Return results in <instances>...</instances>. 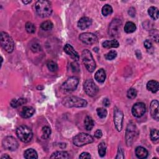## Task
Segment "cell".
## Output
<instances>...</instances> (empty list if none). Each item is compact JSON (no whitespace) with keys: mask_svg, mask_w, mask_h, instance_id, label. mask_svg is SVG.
I'll return each mask as SVG.
<instances>
[{"mask_svg":"<svg viewBox=\"0 0 159 159\" xmlns=\"http://www.w3.org/2000/svg\"><path fill=\"white\" fill-rule=\"evenodd\" d=\"M62 104L67 108H83L87 106V101L77 96H67L63 99Z\"/></svg>","mask_w":159,"mask_h":159,"instance_id":"6da1fadb","label":"cell"},{"mask_svg":"<svg viewBox=\"0 0 159 159\" xmlns=\"http://www.w3.org/2000/svg\"><path fill=\"white\" fill-rule=\"evenodd\" d=\"M35 9L37 14L42 17H48L52 13V4L48 1L37 2L35 5Z\"/></svg>","mask_w":159,"mask_h":159,"instance_id":"7a4b0ae2","label":"cell"},{"mask_svg":"<svg viewBox=\"0 0 159 159\" xmlns=\"http://www.w3.org/2000/svg\"><path fill=\"white\" fill-rule=\"evenodd\" d=\"M139 135V131L135 124L132 122L129 123L126 132V141L127 146H130L136 140Z\"/></svg>","mask_w":159,"mask_h":159,"instance_id":"3957f363","label":"cell"},{"mask_svg":"<svg viewBox=\"0 0 159 159\" xmlns=\"http://www.w3.org/2000/svg\"><path fill=\"white\" fill-rule=\"evenodd\" d=\"M16 135L17 138L23 142H30L33 137L31 129L26 126H20L16 129Z\"/></svg>","mask_w":159,"mask_h":159,"instance_id":"277c9868","label":"cell"},{"mask_svg":"<svg viewBox=\"0 0 159 159\" xmlns=\"http://www.w3.org/2000/svg\"><path fill=\"white\" fill-rule=\"evenodd\" d=\"M82 57L83 62L88 71L90 72H94L95 69L96 68V63L90 51L88 49H85L82 52Z\"/></svg>","mask_w":159,"mask_h":159,"instance_id":"5b68a950","label":"cell"},{"mask_svg":"<svg viewBox=\"0 0 159 159\" xmlns=\"http://www.w3.org/2000/svg\"><path fill=\"white\" fill-rule=\"evenodd\" d=\"M94 141L93 138L90 134L86 133H80L74 137L73 142L77 147H82L87 144L92 143Z\"/></svg>","mask_w":159,"mask_h":159,"instance_id":"8992f818","label":"cell"},{"mask_svg":"<svg viewBox=\"0 0 159 159\" xmlns=\"http://www.w3.org/2000/svg\"><path fill=\"white\" fill-rule=\"evenodd\" d=\"M1 37L2 47L8 53H11L14 48V43L12 37L6 33L2 32Z\"/></svg>","mask_w":159,"mask_h":159,"instance_id":"52a82bcc","label":"cell"},{"mask_svg":"<svg viewBox=\"0 0 159 159\" xmlns=\"http://www.w3.org/2000/svg\"><path fill=\"white\" fill-rule=\"evenodd\" d=\"M78 83L79 79L76 76H72L62 84L61 88L65 91H72L76 89Z\"/></svg>","mask_w":159,"mask_h":159,"instance_id":"ba28073f","label":"cell"},{"mask_svg":"<svg viewBox=\"0 0 159 159\" xmlns=\"http://www.w3.org/2000/svg\"><path fill=\"white\" fill-rule=\"evenodd\" d=\"M83 88L85 93L89 96L91 97L96 96L99 91V88L98 86L91 79L87 80L85 81L83 85Z\"/></svg>","mask_w":159,"mask_h":159,"instance_id":"9c48e42d","label":"cell"},{"mask_svg":"<svg viewBox=\"0 0 159 159\" xmlns=\"http://www.w3.org/2000/svg\"><path fill=\"white\" fill-rule=\"evenodd\" d=\"M3 147L8 150H16L19 147V143L17 140L12 136H7L3 140Z\"/></svg>","mask_w":159,"mask_h":159,"instance_id":"30bf717a","label":"cell"},{"mask_svg":"<svg viewBox=\"0 0 159 159\" xmlns=\"http://www.w3.org/2000/svg\"><path fill=\"white\" fill-rule=\"evenodd\" d=\"M146 111L145 104L142 102L135 103L132 108V113L136 118L142 117Z\"/></svg>","mask_w":159,"mask_h":159,"instance_id":"8fae6325","label":"cell"},{"mask_svg":"<svg viewBox=\"0 0 159 159\" xmlns=\"http://www.w3.org/2000/svg\"><path fill=\"white\" fill-rule=\"evenodd\" d=\"M123 118V113L117 107H115L114 111V122L116 129L119 132H120L122 128Z\"/></svg>","mask_w":159,"mask_h":159,"instance_id":"7c38bea8","label":"cell"},{"mask_svg":"<svg viewBox=\"0 0 159 159\" xmlns=\"http://www.w3.org/2000/svg\"><path fill=\"white\" fill-rule=\"evenodd\" d=\"M79 39L83 43L87 45H92L98 42V37L96 36L94 34L89 33L81 34L79 36Z\"/></svg>","mask_w":159,"mask_h":159,"instance_id":"4fadbf2b","label":"cell"},{"mask_svg":"<svg viewBox=\"0 0 159 159\" xmlns=\"http://www.w3.org/2000/svg\"><path fill=\"white\" fill-rule=\"evenodd\" d=\"M121 21L119 19H113L109 26V32L111 36H116L119 33Z\"/></svg>","mask_w":159,"mask_h":159,"instance_id":"5bb4252c","label":"cell"},{"mask_svg":"<svg viewBox=\"0 0 159 159\" xmlns=\"http://www.w3.org/2000/svg\"><path fill=\"white\" fill-rule=\"evenodd\" d=\"M64 51L67 55H68L75 61H78L80 59V56L77 52L73 48V47L70 44H67L65 45Z\"/></svg>","mask_w":159,"mask_h":159,"instance_id":"9a60e30c","label":"cell"},{"mask_svg":"<svg viewBox=\"0 0 159 159\" xmlns=\"http://www.w3.org/2000/svg\"><path fill=\"white\" fill-rule=\"evenodd\" d=\"M150 111L151 116L156 121H158V101L157 100H153L151 102Z\"/></svg>","mask_w":159,"mask_h":159,"instance_id":"2e32d148","label":"cell"},{"mask_svg":"<svg viewBox=\"0 0 159 159\" xmlns=\"http://www.w3.org/2000/svg\"><path fill=\"white\" fill-rule=\"evenodd\" d=\"M92 24V20L88 17H83L80 19L78 22V28L82 29L85 30L88 28Z\"/></svg>","mask_w":159,"mask_h":159,"instance_id":"e0dca14e","label":"cell"},{"mask_svg":"<svg viewBox=\"0 0 159 159\" xmlns=\"http://www.w3.org/2000/svg\"><path fill=\"white\" fill-rule=\"evenodd\" d=\"M35 113V110L32 107H24L20 111V116L22 118H29Z\"/></svg>","mask_w":159,"mask_h":159,"instance_id":"ac0fdd59","label":"cell"},{"mask_svg":"<svg viewBox=\"0 0 159 159\" xmlns=\"http://www.w3.org/2000/svg\"><path fill=\"white\" fill-rule=\"evenodd\" d=\"M106 77H107V75H106V72L104 71V69L101 68L99 70H98L95 75V78L96 80L101 83H103L104 82L105 80H106Z\"/></svg>","mask_w":159,"mask_h":159,"instance_id":"d6986e66","label":"cell"},{"mask_svg":"<svg viewBox=\"0 0 159 159\" xmlns=\"http://www.w3.org/2000/svg\"><path fill=\"white\" fill-rule=\"evenodd\" d=\"M159 83L155 80H150L147 83V89L153 93H155L158 91Z\"/></svg>","mask_w":159,"mask_h":159,"instance_id":"ffe728a7","label":"cell"},{"mask_svg":"<svg viewBox=\"0 0 159 159\" xmlns=\"http://www.w3.org/2000/svg\"><path fill=\"white\" fill-rule=\"evenodd\" d=\"M148 151L143 147L139 146L136 149V155L139 158H145L148 156Z\"/></svg>","mask_w":159,"mask_h":159,"instance_id":"44dd1931","label":"cell"},{"mask_svg":"<svg viewBox=\"0 0 159 159\" xmlns=\"http://www.w3.org/2000/svg\"><path fill=\"white\" fill-rule=\"evenodd\" d=\"M103 47L106 48H118L119 46V43L116 40L106 41L103 43Z\"/></svg>","mask_w":159,"mask_h":159,"instance_id":"7402d4cb","label":"cell"},{"mask_svg":"<svg viewBox=\"0 0 159 159\" xmlns=\"http://www.w3.org/2000/svg\"><path fill=\"white\" fill-rule=\"evenodd\" d=\"M24 157L27 159H36L38 158L37 152L33 149H29L24 152Z\"/></svg>","mask_w":159,"mask_h":159,"instance_id":"603a6c76","label":"cell"},{"mask_svg":"<svg viewBox=\"0 0 159 159\" xmlns=\"http://www.w3.org/2000/svg\"><path fill=\"white\" fill-rule=\"evenodd\" d=\"M136 25L132 22H127L124 25V31L126 33H132L136 31Z\"/></svg>","mask_w":159,"mask_h":159,"instance_id":"cb8c5ba5","label":"cell"},{"mask_svg":"<svg viewBox=\"0 0 159 159\" xmlns=\"http://www.w3.org/2000/svg\"><path fill=\"white\" fill-rule=\"evenodd\" d=\"M68 153L65 151H57L54 152L51 156V158H68Z\"/></svg>","mask_w":159,"mask_h":159,"instance_id":"d4e9b609","label":"cell"},{"mask_svg":"<svg viewBox=\"0 0 159 159\" xmlns=\"http://www.w3.org/2000/svg\"><path fill=\"white\" fill-rule=\"evenodd\" d=\"M27 103V100L24 98H19V99H13L11 100V106L14 108H16L20 106L25 104Z\"/></svg>","mask_w":159,"mask_h":159,"instance_id":"484cf974","label":"cell"},{"mask_svg":"<svg viewBox=\"0 0 159 159\" xmlns=\"http://www.w3.org/2000/svg\"><path fill=\"white\" fill-rule=\"evenodd\" d=\"M148 14L153 20H157L158 18V10L156 7H150L148 10Z\"/></svg>","mask_w":159,"mask_h":159,"instance_id":"4316f807","label":"cell"},{"mask_svg":"<svg viewBox=\"0 0 159 159\" xmlns=\"http://www.w3.org/2000/svg\"><path fill=\"white\" fill-rule=\"evenodd\" d=\"M84 124H85V128L87 130H91L94 127V121L90 116L86 117L84 121Z\"/></svg>","mask_w":159,"mask_h":159,"instance_id":"83f0119b","label":"cell"},{"mask_svg":"<svg viewBox=\"0 0 159 159\" xmlns=\"http://www.w3.org/2000/svg\"><path fill=\"white\" fill-rule=\"evenodd\" d=\"M53 23L50 21H45L41 24V28L44 31H50L53 28Z\"/></svg>","mask_w":159,"mask_h":159,"instance_id":"f1b7e54d","label":"cell"},{"mask_svg":"<svg viewBox=\"0 0 159 159\" xmlns=\"http://www.w3.org/2000/svg\"><path fill=\"white\" fill-rule=\"evenodd\" d=\"M42 138L43 139H47L49 138L50 134H51V129L48 126H44L43 127L42 129Z\"/></svg>","mask_w":159,"mask_h":159,"instance_id":"f546056e","label":"cell"},{"mask_svg":"<svg viewBox=\"0 0 159 159\" xmlns=\"http://www.w3.org/2000/svg\"><path fill=\"white\" fill-rule=\"evenodd\" d=\"M102 14L104 16L110 15L113 13V8L110 5H105L102 8Z\"/></svg>","mask_w":159,"mask_h":159,"instance_id":"4dcf8cb0","label":"cell"},{"mask_svg":"<svg viewBox=\"0 0 159 159\" xmlns=\"http://www.w3.org/2000/svg\"><path fill=\"white\" fill-rule=\"evenodd\" d=\"M107 145L104 142H101L98 145V153L100 157H103L107 153Z\"/></svg>","mask_w":159,"mask_h":159,"instance_id":"1f68e13d","label":"cell"},{"mask_svg":"<svg viewBox=\"0 0 159 159\" xmlns=\"http://www.w3.org/2000/svg\"><path fill=\"white\" fill-rule=\"evenodd\" d=\"M25 29L29 34H33L36 31V27L34 24L31 22H28L25 24Z\"/></svg>","mask_w":159,"mask_h":159,"instance_id":"d6a6232c","label":"cell"},{"mask_svg":"<svg viewBox=\"0 0 159 159\" xmlns=\"http://www.w3.org/2000/svg\"><path fill=\"white\" fill-rule=\"evenodd\" d=\"M116 56L117 52L115 50H111L104 56V57L108 60H112L114 59L116 57Z\"/></svg>","mask_w":159,"mask_h":159,"instance_id":"836d02e7","label":"cell"},{"mask_svg":"<svg viewBox=\"0 0 159 159\" xmlns=\"http://www.w3.org/2000/svg\"><path fill=\"white\" fill-rule=\"evenodd\" d=\"M47 66L48 70H49L50 71H51V72H53L57 71V69H58V65H57V64L56 62H53V61H50V62H48L47 63Z\"/></svg>","mask_w":159,"mask_h":159,"instance_id":"e575fe53","label":"cell"},{"mask_svg":"<svg viewBox=\"0 0 159 159\" xmlns=\"http://www.w3.org/2000/svg\"><path fill=\"white\" fill-rule=\"evenodd\" d=\"M96 112H97V114H98V116L100 118H106V117H107V114H108V112H107V110L103 108H97Z\"/></svg>","mask_w":159,"mask_h":159,"instance_id":"d590c367","label":"cell"},{"mask_svg":"<svg viewBox=\"0 0 159 159\" xmlns=\"http://www.w3.org/2000/svg\"><path fill=\"white\" fill-rule=\"evenodd\" d=\"M138 95V92L135 88H130L127 91V96L129 99H134Z\"/></svg>","mask_w":159,"mask_h":159,"instance_id":"8d00e7d4","label":"cell"},{"mask_svg":"<svg viewBox=\"0 0 159 159\" xmlns=\"http://www.w3.org/2000/svg\"><path fill=\"white\" fill-rule=\"evenodd\" d=\"M150 138L152 141H157L159 138V132L157 129H152L150 131Z\"/></svg>","mask_w":159,"mask_h":159,"instance_id":"74e56055","label":"cell"},{"mask_svg":"<svg viewBox=\"0 0 159 159\" xmlns=\"http://www.w3.org/2000/svg\"><path fill=\"white\" fill-rule=\"evenodd\" d=\"M31 50L34 52H39L41 50V47L40 44L37 42L33 43L31 45Z\"/></svg>","mask_w":159,"mask_h":159,"instance_id":"f35d334b","label":"cell"},{"mask_svg":"<svg viewBox=\"0 0 159 159\" xmlns=\"http://www.w3.org/2000/svg\"><path fill=\"white\" fill-rule=\"evenodd\" d=\"M124 158V150H123V149H122V147H119L118 154H117V156H116V158Z\"/></svg>","mask_w":159,"mask_h":159,"instance_id":"ab89813d","label":"cell"},{"mask_svg":"<svg viewBox=\"0 0 159 159\" xmlns=\"http://www.w3.org/2000/svg\"><path fill=\"white\" fill-rule=\"evenodd\" d=\"M144 44V47H145L147 49H150L151 47H152V43L151 41L148 40V39H147V40L145 41Z\"/></svg>","mask_w":159,"mask_h":159,"instance_id":"60d3db41","label":"cell"},{"mask_svg":"<svg viewBox=\"0 0 159 159\" xmlns=\"http://www.w3.org/2000/svg\"><path fill=\"white\" fill-rule=\"evenodd\" d=\"M95 138L96 139H100L102 136H103V132L100 129H98L96 130V132H95Z\"/></svg>","mask_w":159,"mask_h":159,"instance_id":"b9f144b4","label":"cell"},{"mask_svg":"<svg viewBox=\"0 0 159 159\" xmlns=\"http://www.w3.org/2000/svg\"><path fill=\"white\" fill-rule=\"evenodd\" d=\"M80 158H90L91 155L88 152H83L79 157Z\"/></svg>","mask_w":159,"mask_h":159,"instance_id":"7bdbcfd3","label":"cell"},{"mask_svg":"<svg viewBox=\"0 0 159 159\" xmlns=\"http://www.w3.org/2000/svg\"><path fill=\"white\" fill-rule=\"evenodd\" d=\"M103 105L104 106V107H109V106L110 105V101L109 99L104 98L103 99Z\"/></svg>","mask_w":159,"mask_h":159,"instance_id":"ee69618b","label":"cell"},{"mask_svg":"<svg viewBox=\"0 0 159 159\" xmlns=\"http://www.w3.org/2000/svg\"><path fill=\"white\" fill-rule=\"evenodd\" d=\"M6 158H11V157L6 154H5V155H4L2 157V159H6Z\"/></svg>","mask_w":159,"mask_h":159,"instance_id":"f6af8a7d","label":"cell"},{"mask_svg":"<svg viewBox=\"0 0 159 159\" xmlns=\"http://www.w3.org/2000/svg\"><path fill=\"white\" fill-rule=\"evenodd\" d=\"M22 3H24V4H25V5H26V4H29V3H31V1H29V2H26V1H22Z\"/></svg>","mask_w":159,"mask_h":159,"instance_id":"bcb514c9","label":"cell"}]
</instances>
